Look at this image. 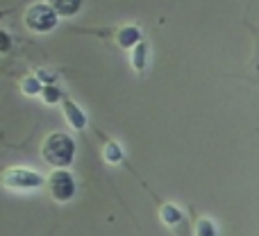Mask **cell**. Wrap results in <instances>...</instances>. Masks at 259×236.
I'll list each match as a JSON object with an SVG mask.
<instances>
[{
  "mask_svg": "<svg viewBox=\"0 0 259 236\" xmlns=\"http://www.w3.org/2000/svg\"><path fill=\"white\" fill-rule=\"evenodd\" d=\"M41 157L53 168H68L75 159V141L66 132H50L41 143Z\"/></svg>",
  "mask_w": 259,
  "mask_h": 236,
  "instance_id": "1",
  "label": "cell"
},
{
  "mask_svg": "<svg viewBox=\"0 0 259 236\" xmlns=\"http://www.w3.org/2000/svg\"><path fill=\"white\" fill-rule=\"evenodd\" d=\"M0 182L9 191H36V188H41L46 184V179H44V175L32 168L14 166V168H7L0 175Z\"/></svg>",
  "mask_w": 259,
  "mask_h": 236,
  "instance_id": "2",
  "label": "cell"
},
{
  "mask_svg": "<svg viewBox=\"0 0 259 236\" xmlns=\"http://www.w3.org/2000/svg\"><path fill=\"white\" fill-rule=\"evenodd\" d=\"M23 23H25V27L30 32H34V34H48V32H53L55 27H57L59 16L46 3H34L25 9Z\"/></svg>",
  "mask_w": 259,
  "mask_h": 236,
  "instance_id": "3",
  "label": "cell"
},
{
  "mask_svg": "<svg viewBox=\"0 0 259 236\" xmlns=\"http://www.w3.org/2000/svg\"><path fill=\"white\" fill-rule=\"evenodd\" d=\"M46 186L55 202H71L75 196V177L71 175L68 168H55L53 173L46 177Z\"/></svg>",
  "mask_w": 259,
  "mask_h": 236,
  "instance_id": "4",
  "label": "cell"
},
{
  "mask_svg": "<svg viewBox=\"0 0 259 236\" xmlns=\"http://www.w3.org/2000/svg\"><path fill=\"white\" fill-rule=\"evenodd\" d=\"M59 103H62L64 118H66V123L71 125L73 129H84L87 127V114L82 112V109L77 107V105L73 103L71 98H62Z\"/></svg>",
  "mask_w": 259,
  "mask_h": 236,
  "instance_id": "5",
  "label": "cell"
},
{
  "mask_svg": "<svg viewBox=\"0 0 259 236\" xmlns=\"http://www.w3.org/2000/svg\"><path fill=\"white\" fill-rule=\"evenodd\" d=\"M46 5H48L57 16H64V18L75 16L82 9V0H46Z\"/></svg>",
  "mask_w": 259,
  "mask_h": 236,
  "instance_id": "6",
  "label": "cell"
},
{
  "mask_svg": "<svg viewBox=\"0 0 259 236\" xmlns=\"http://www.w3.org/2000/svg\"><path fill=\"white\" fill-rule=\"evenodd\" d=\"M141 30L139 27H134V25H125V27H121V30L116 32V43H118V48H134V45L141 41Z\"/></svg>",
  "mask_w": 259,
  "mask_h": 236,
  "instance_id": "7",
  "label": "cell"
},
{
  "mask_svg": "<svg viewBox=\"0 0 259 236\" xmlns=\"http://www.w3.org/2000/svg\"><path fill=\"white\" fill-rule=\"evenodd\" d=\"M159 218H161V223H164V225H168V227H175V225L182 223L184 214H182V209H180L178 205H173V202H166V205L159 209Z\"/></svg>",
  "mask_w": 259,
  "mask_h": 236,
  "instance_id": "8",
  "label": "cell"
},
{
  "mask_svg": "<svg viewBox=\"0 0 259 236\" xmlns=\"http://www.w3.org/2000/svg\"><path fill=\"white\" fill-rule=\"evenodd\" d=\"M130 64L134 71H143L148 64V45L146 41H139L134 48H130Z\"/></svg>",
  "mask_w": 259,
  "mask_h": 236,
  "instance_id": "9",
  "label": "cell"
},
{
  "mask_svg": "<svg viewBox=\"0 0 259 236\" xmlns=\"http://www.w3.org/2000/svg\"><path fill=\"white\" fill-rule=\"evenodd\" d=\"M103 159L107 161V164H112V166L121 164L123 161V148L118 146L116 141H107L105 143V148H103Z\"/></svg>",
  "mask_w": 259,
  "mask_h": 236,
  "instance_id": "10",
  "label": "cell"
},
{
  "mask_svg": "<svg viewBox=\"0 0 259 236\" xmlns=\"http://www.w3.org/2000/svg\"><path fill=\"white\" fill-rule=\"evenodd\" d=\"M41 86H44V84H41V80L36 75H25L21 80V91L25 96H39L41 93Z\"/></svg>",
  "mask_w": 259,
  "mask_h": 236,
  "instance_id": "11",
  "label": "cell"
},
{
  "mask_svg": "<svg viewBox=\"0 0 259 236\" xmlns=\"http://www.w3.org/2000/svg\"><path fill=\"white\" fill-rule=\"evenodd\" d=\"M39 96L44 98V103H46V105H57L59 100L64 98L62 91H59L55 84H44V86H41V93H39Z\"/></svg>",
  "mask_w": 259,
  "mask_h": 236,
  "instance_id": "12",
  "label": "cell"
},
{
  "mask_svg": "<svg viewBox=\"0 0 259 236\" xmlns=\"http://www.w3.org/2000/svg\"><path fill=\"white\" fill-rule=\"evenodd\" d=\"M193 234L196 236H216V225L214 220L209 218H198L196 227H193Z\"/></svg>",
  "mask_w": 259,
  "mask_h": 236,
  "instance_id": "13",
  "label": "cell"
},
{
  "mask_svg": "<svg viewBox=\"0 0 259 236\" xmlns=\"http://www.w3.org/2000/svg\"><path fill=\"white\" fill-rule=\"evenodd\" d=\"M9 50H12V36L5 30H0V55L9 53Z\"/></svg>",
  "mask_w": 259,
  "mask_h": 236,
  "instance_id": "14",
  "label": "cell"
}]
</instances>
